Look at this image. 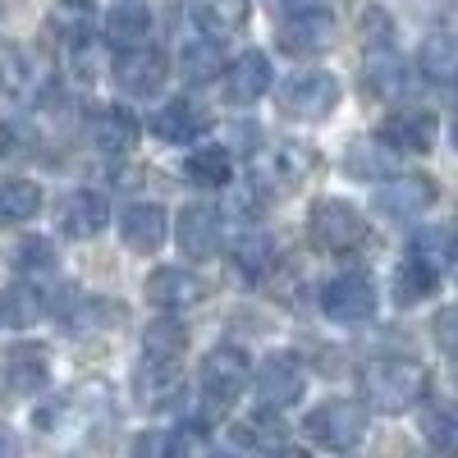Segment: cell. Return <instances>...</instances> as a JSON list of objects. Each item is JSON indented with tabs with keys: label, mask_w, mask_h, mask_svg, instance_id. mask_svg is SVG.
I'll return each instance as SVG.
<instances>
[{
	"label": "cell",
	"mask_w": 458,
	"mask_h": 458,
	"mask_svg": "<svg viewBox=\"0 0 458 458\" xmlns=\"http://www.w3.org/2000/svg\"><path fill=\"white\" fill-rule=\"evenodd\" d=\"M358 390L362 403H371L376 412H408L427 399L431 376L412 358H376L358 371Z\"/></svg>",
	"instance_id": "6da1fadb"
},
{
	"label": "cell",
	"mask_w": 458,
	"mask_h": 458,
	"mask_svg": "<svg viewBox=\"0 0 458 458\" xmlns=\"http://www.w3.org/2000/svg\"><path fill=\"white\" fill-rule=\"evenodd\" d=\"M308 440L330 449V454H349L362 445L367 436V403H353V399H326L321 408H312L308 417Z\"/></svg>",
	"instance_id": "7a4b0ae2"
},
{
	"label": "cell",
	"mask_w": 458,
	"mask_h": 458,
	"mask_svg": "<svg viewBox=\"0 0 458 458\" xmlns=\"http://www.w3.org/2000/svg\"><path fill=\"white\" fill-rule=\"evenodd\" d=\"M276 106L289 114V120H326V114L339 106V79L326 69H302L289 73L276 92Z\"/></svg>",
	"instance_id": "3957f363"
},
{
	"label": "cell",
	"mask_w": 458,
	"mask_h": 458,
	"mask_svg": "<svg viewBox=\"0 0 458 458\" xmlns=\"http://www.w3.org/2000/svg\"><path fill=\"white\" fill-rule=\"evenodd\" d=\"M308 234L321 252H349L367 239V220L339 198H321L308 216Z\"/></svg>",
	"instance_id": "277c9868"
},
{
	"label": "cell",
	"mask_w": 458,
	"mask_h": 458,
	"mask_svg": "<svg viewBox=\"0 0 458 458\" xmlns=\"http://www.w3.org/2000/svg\"><path fill=\"white\" fill-rule=\"evenodd\" d=\"M252 390L261 399V408H289L302 399V390H308V367H302L298 353H271L261 358L257 376H252Z\"/></svg>",
	"instance_id": "5b68a950"
},
{
	"label": "cell",
	"mask_w": 458,
	"mask_h": 458,
	"mask_svg": "<svg viewBox=\"0 0 458 458\" xmlns=\"http://www.w3.org/2000/svg\"><path fill=\"white\" fill-rule=\"evenodd\" d=\"M248 380H252V362L234 344H220L202 358V394L211 403H234L248 390Z\"/></svg>",
	"instance_id": "8992f818"
},
{
	"label": "cell",
	"mask_w": 458,
	"mask_h": 458,
	"mask_svg": "<svg viewBox=\"0 0 458 458\" xmlns=\"http://www.w3.org/2000/svg\"><path fill=\"white\" fill-rule=\"evenodd\" d=\"M321 312L339 326H353V321H367L376 312V284L358 271L349 276H335L326 289H321Z\"/></svg>",
	"instance_id": "52a82bcc"
},
{
	"label": "cell",
	"mask_w": 458,
	"mask_h": 458,
	"mask_svg": "<svg viewBox=\"0 0 458 458\" xmlns=\"http://www.w3.org/2000/svg\"><path fill=\"white\" fill-rule=\"evenodd\" d=\"M436 202V183L427 174H399V179H380L376 188V207L394 216V220H412Z\"/></svg>",
	"instance_id": "ba28073f"
},
{
	"label": "cell",
	"mask_w": 458,
	"mask_h": 458,
	"mask_svg": "<svg viewBox=\"0 0 458 458\" xmlns=\"http://www.w3.org/2000/svg\"><path fill=\"white\" fill-rule=\"evenodd\" d=\"M312 170H317V151L312 147H302V142H276L261 157V165H257V188H271V183L293 188V183L308 179Z\"/></svg>",
	"instance_id": "9c48e42d"
},
{
	"label": "cell",
	"mask_w": 458,
	"mask_h": 458,
	"mask_svg": "<svg viewBox=\"0 0 458 458\" xmlns=\"http://www.w3.org/2000/svg\"><path fill=\"white\" fill-rule=\"evenodd\" d=\"M138 120H133V110L124 106H97L88 114V138L97 151H106V157H124V151L138 147Z\"/></svg>",
	"instance_id": "30bf717a"
},
{
	"label": "cell",
	"mask_w": 458,
	"mask_h": 458,
	"mask_svg": "<svg viewBox=\"0 0 458 458\" xmlns=\"http://www.w3.org/2000/svg\"><path fill=\"white\" fill-rule=\"evenodd\" d=\"M436 114L431 110H394L380 120L376 138L386 142L390 151H431L436 147Z\"/></svg>",
	"instance_id": "8fae6325"
},
{
	"label": "cell",
	"mask_w": 458,
	"mask_h": 458,
	"mask_svg": "<svg viewBox=\"0 0 458 458\" xmlns=\"http://www.w3.org/2000/svg\"><path fill=\"white\" fill-rule=\"evenodd\" d=\"M330 47H335V19L326 10L289 14L284 28H280V51L284 55H317V51H330Z\"/></svg>",
	"instance_id": "7c38bea8"
},
{
	"label": "cell",
	"mask_w": 458,
	"mask_h": 458,
	"mask_svg": "<svg viewBox=\"0 0 458 458\" xmlns=\"http://www.w3.org/2000/svg\"><path fill=\"white\" fill-rule=\"evenodd\" d=\"M142 293H147L151 308L179 312V308H193V302H202V280H198L193 271H183V266H157V271L147 276Z\"/></svg>",
	"instance_id": "4fadbf2b"
},
{
	"label": "cell",
	"mask_w": 458,
	"mask_h": 458,
	"mask_svg": "<svg viewBox=\"0 0 458 458\" xmlns=\"http://www.w3.org/2000/svg\"><path fill=\"white\" fill-rule=\"evenodd\" d=\"M114 83H120L129 97H157L165 88V55L147 51V47H129L120 60H114Z\"/></svg>",
	"instance_id": "5bb4252c"
},
{
	"label": "cell",
	"mask_w": 458,
	"mask_h": 458,
	"mask_svg": "<svg viewBox=\"0 0 458 458\" xmlns=\"http://www.w3.org/2000/svg\"><path fill=\"white\" fill-rule=\"evenodd\" d=\"M266 88H271V60L261 51H243L225 69V101L229 106H252L257 97H266Z\"/></svg>",
	"instance_id": "9a60e30c"
},
{
	"label": "cell",
	"mask_w": 458,
	"mask_h": 458,
	"mask_svg": "<svg viewBox=\"0 0 458 458\" xmlns=\"http://www.w3.org/2000/svg\"><path fill=\"white\" fill-rule=\"evenodd\" d=\"M174 239H179L183 257H198V261L216 257V248H220V216L211 207H183L179 220H174Z\"/></svg>",
	"instance_id": "2e32d148"
},
{
	"label": "cell",
	"mask_w": 458,
	"mask_h": 458,
	"mask_svg": "<svg viewBox=\"0 0 458 458\" xmlns=\"http://www.w3.org/2000/svg\"><path fill=\"white\" fill-rule=\"evenodd\" d=\"M165 234H170V216H165V207H157V202H138V207H129L124 220H120V239H124V248H133V252H157V248L165 243Z\"/></svg>",
	"instance_id": "e0dca14e"
},
{
	"label": "cell",
	"mask_w": 458,
	"mask_h": 458,
	"mask_svg": "<svg viewBox=\"0 0 458 458\" xmlns=\"http://www.w3.org/2000/svg\"><path fill=\"white\" fill-rule=\"evenodd\" d=\"M110 211H106V198L92 193V188H79L64 207H60V229L69 239H97L101 229H106Z\"/></svg>",
	"instance_id": "ac0fdd59"
},
{
	"label": "cell",
	"mask_w": 458,
	"mask_h": 458,
	"mask_svg": "<svg viewBox=\"0 0 458 458\" xmlns=\"http://www.w3.org/2000/svg\"><path fill=\"white\" fill-rule=\"evenodd\" d=\"M436 280H440V271L436 266H427L422 257H403L399 266H394V280H390V293H394V302L399 308H417V302H427L431 293H436Z\"/></svg>",
	"instance_id": "d6986e66"
},
{
	"label": "cell",
	"mask_w": 458,
	"mask_h": 458,
	"mask_svg": "<svg viewBox=\"0 0 458 458\" xmlns=\"http://www.w3.org/2000/svg\"><path fill=\"white\" fill-rule=\"evenodd\" d=\"M151 32V10L142 5V0H120V5H110L106 14V42L110 47H142V37Z\"/></svg>",
	"instance_id": "ffe728a7"
},
{
	"label": "cell",
	"mask_w": 458,
	"mask_h": 458,
	"mask_svg": "<svg viewBox=\"0 0 458 458\" xmlns=\"http://www.w3.org/2000/svg\"><path fill=\"white\" fill-rule=\"evenodd\" d=\"M225 51L216 37H193L183 51H179V73L188 83H211V79H225Z\"/></svg>",
	"instance_id": "44dd1931"
},
{
	"label": "cell",
	"mask_w": 458,
	"mask_h": 458,
	"mask_svg": "<svg viewBox=\"0 0 458 458\" xmlns=\"http://www.w3.org/2000/svg\"><path fill=\"white\" fill-rule=\"evenodd\" d=\"M367 88H371V97H380V101H399V97L412 88L408 64H403L394 51H371V60H367Z\"/></svg>",
	"instance_id": "7402d4cb"
},
{
	"label": "cell",
	"mask_w": 458,
	"mask_h": 458,
	"mask_svg": "<svg viewBox=\"0 0 458 458\" xmlns=\"http://www.w3.org/2000/svg\"><path fill=\"white\" fill-rule=\"evenodd\" d=\"M183 174L198 188H225V183H234V157L225 147H198V151H188Z\"/></svg>",
	"instance_id": "603a6c76"
},
{
	"label": "cell",
	"mask_w": 458,
	"mask_h": 458,
	"mask_svg": "<svg viewBox=\"0 0 458 458\" xmlns=\"http://www.w3.org/2000/svg\"><path fill=\"white\" fill-rule=\"evenodd\" d=\"M151 133L161 142H174V147H188L198 133H202V114L188 106V101H165L157 110V120H151Z\"/></svg>",
	"instance_id": "cb8c5ba5"
},
{
	"label": "cell",
	"mask_w": 458,
	"mask_h": 458,
	"mask_svg": "<svg viewBox=\"0 0 458 458\" xmlns=\"http://www.w3.org/2000/svg\"><path fill=\"white\" fill-rule=\"evenodd\" d=\"M47 312V302H42V289H32V284H10V289H0V321H5L10 330H28L37 326Z\"/></svg>",
	"instance_id": "d4e9b609"
},
{
	"label": "cell",
	"mask_w": 458,
	"mask_h": 458,
	"mask_svg": "<svg viewBox=\"0 0 458 458\" xmlns=\"http://www.w3.org/2000/svg\"><path fill=\"white\" fill-rule=\"evenodd\" d=\"M179 386V362H161V358H142V371L133 380V390L142 399V408H161Z\"/></svg>",
	"instance_id": "484cf974"
},
{
	"label": "cell",
	"mask_w": 458,
	"mask_h": 458,
	"mask_svg": "<svg viewBox=\"0 0 458 458\" xmlns=\"http://www.w3.org/2000/svg\"><path fill=\"white\" fill-rule=\"evenodd\" d=\"M42 386H47V367L37 353H19L0 362V394L19 399V394H37Z\"/></svg>",
	"instance_id": "4316f807"
},
{
	"label": "cell",
	"mask_w": 458,
	"mask_h": 458,
	"mask_svg": "<svg viewBox=\"0 0 458 458\" xmlns=\"http://www.w3.org/2000/svg\"><path fill=\"white\" fill-rule=\"evenodd\" d=\"M188 349V330L174 317H161L142 330V358H161V362H179Z\"/></svg>",
	"instance_id": "83f0119b"
},
{
	"label": "cell",
	"mask_w": 458,
	"mask_h": 458,
	"mask_svg": "<svg viewBox=\"0 0 458 458\" xmlns=\"http://www.w3.org/2000/svg\"><path fill=\"white\" fill-rule=\"evenodd\" d=\"M412 257H422L427 266L445 271V266L458 261V225H431L412 239Z\"/></svg>",
	"instance_id": "f1b7e54d"
},
{
	"label": "cell",
	"mask_w": 458,
	"mask_h": 458,
	"mask_svg": "<svg viewBox=\"0 0 458 458\" xmlns=\"http://www.w3.org/2000/svg\"><path fill=\"white\" fill-rule=\"evenodd\" d=\"M193 19H198L202 32L225 37V32L243 28V19H248V0H193Z\"/></svg>",
	"instance_id": "f546056e"
},
{
	"label": "cell",
	"mask_w": 458,
	"mask_h": 458,
	"mask_svg": "<svg viewBox=\"0 0 458 458\" xmlns=\"http://www.w3.org/2000/svg\"><path fill=\"white\" fill-rule=\"evenodd\" d=\"M229 261H234L239 276L257 280V276L271 271L276 248H271V239H266V234H257V229H252V234H239V239H234V248H229Z\"/></svg>",
	"instance_id": "4dcf8cb0"
},
{
	"label": "cell",
	"mask_w": 458,
	"mask_h": 458,
	"mask_svg": "<svg viewBox=\"0 0 458 458\" xmlns=\"http://www.w3.org/2000/svg\"><path fill=\"white\" fill-rule=\"evenodd\" d=\"M417 64H422V73H427V79H436V83L458 79V42H454V37H445V32L427 37V42H422V55H417Z\"/></svg>",
	"instance_id": "1f68e13d"
},
{
	"label": "cell",
	"mask_w": 458,
	"mask_h": 458,
	"mask_svg": "<svg viewBox=\"0 0 458 458\" xmlns=\"http://www.w3.org/2000/svg\"><path fill=\"white\" fill-rule=\"evenodd\" d=\"M5 266H10V271H19V276H42V271H55V248H51L47 239L28 234V239L10 243Z\"/></svg>",
	"instance_id": "d6a6232c"
},
{
	"label": "cell",
	"mask_w": 458,
	"mask_h": 458,
	"mask_svg": "<svg viewBox=\"0 0 458 458\" xmlns=\"http://www.w3.org/2000/svg\"><path fill=\"white\" fill-rule=\"evenodd\" d=\"M42 207V188L32 179H5L0 183V220H28Z\"/></svg>",
	"instance_id": "836d02e7"
},
{
	"label": "cell",
	"mask_w": 458,
	"mask_h": 458,
	"mask_svg": "<svg viewBox=\"0 0 458 458\" xmlns=\"http://www.w3.org/2000/svg\"><path fill=\"white\" fill-rule=\"evenodd\" d=\"M422 436L436 454L454 458L458 454V412L454 408H427L422 412Z\"/></svg>",
	"instance_id": "e575fe53"
},
{
	"label": "cell",
	"mask_w": 458,
	"mask_h": 458,
	"mask_svg": "<svg viewBox=\"0 0 458 458\" xmlns=\"http://www.w3.org/2000/svg\"><path fill=\"white\" fill-rule=\"evenodd\" d=\"M271 417H276V408H261V417H248V422H239L234 427V440L239 445H248V449H280V422L271 427Z\"/></svg>",
	"instance_id": "d590c367"
},
{
	"label": "cell",
	"mask_w": 458,
	"mask_h": 458,
	"mask_svg": "<svg viewBox=\"0 0 458 458\" xmlns=\"http://www.w3.org/2000/svg\"><path fill=\"white\" fill-rule=\"evenodd\" d=\"M28 79H32V69H28V55H23L19 47H0V88L19 97V92L28 88Z\"/></svg>",
	"instance_id": "8d00e7d4"
},
{
	"label": "cell",
	"mask_w": 458,
	"mask_h": 458,
	"mask_svg": "<svg viewBox=\"0 0 458 458\" xmlns=\"http://www.w3.org/2000/svg\"><path fill=\"white\" fill-rule=\"evenodd\" d=\"M138 458H188V440L147 431V436H138Z\"/></svg>",
	"instance_id": "74e56055"
},
{
	"label": "cell",
	"mask_w": 458,
	"mask_h": 458,
	"mask_svg": "<svg viewBox=\"0 0 458 458\" xmlns=\"http://www.w3.org/2000/svg\"><path fill=\"white\" fill-rule=\"evenodd\" d=\"M97 64H101L97 47L88 42V37H73V42H69V73H73V79L92 83V79H97Z\"/></svg>",
	"instance_id": "f35d334b"
},
{
	"label": "cell",
	"mask_w": 458,
	"mask_h": 458,
	"mask_svg": "<svg viewBox=\"0 0 458 458\" xmlns=\"http://www.w3.org/2000/svg\"><path fill=\"white\" fill-rule=\"evenodd\" d=\"M362 37H367V47L371 51H386L390 47V37H394V23L386 10H367L362 14Z\"/></svg>",
	"instance_id": "ab89813d"
},
{
	"label": "cell",
	"mask_w": 458,
	"mask_h": 458,
	"mask_svg": "<svg viewBox=\"0 0 458 458\" xmlns=\"http://www.w3.org/2000/svg\"><path fill=\"white\" fill-rule=\"evenodd\" d=\"M436 330H440V344H445V349H458V312H440Z\"/></svg>",
	"instance_id": "60d3db41"
},
{
	"label": "cell",
	"mask_w": 458,
	"mask_h": 458,
	"mask_svg": "<svg viewBox=\"0 0 458 458\" xmlns=\"http://www.w3.org/2000/svg\"><path fill=\"white\" fill-rule=\"evenodd\" d=\"M14 147H19V138H14V129H10V124H0V161H5V157H10V151H14Z\"/></svg>",
	"instance_id": "b9f144b4"
},
{
	"label": "cell",
	"mask_w": 458,
	"mask_h": 458,
	"mask_svg": "<svg viewBox=\"0 0 458 458\" xmlns=\"http://www.w3.org/2000/svg\"><path fill=\"white\" fill-rule=\"evenodd\" d=\"M271 458H312L308 449H293V445H280V449H271Z\"/></svg>",
	"instance_id": "7bdbcfd3"
},
{
	"label": "cell",
	"mask_w": 458,
	"mask_h": 458,
	"mask_svg": "<svg viewBox=\"0 0 458 458\" xmlns=\"http://www.w3.org/2000/svg\"><path fill=\"white\" fill-rule=\"evenodd\" d=\"M10 454H14V436L0 427V458H10Z\"/></svg>",
	"instance_id": "ee69618b"
},
{
	"label": "cell",
	"mask_w": 458,
	"mask_h": 458,
	"mask_svg": "<svg viewBox=\"0 0 458 458\" xmlns=\"http://www.w3.org/2000/svg\"><path fill=\"white\" fill-rule=\"evenodd\" d=\"M64 5H73V10H83V5H92V0H64Z\"/></svg>",
	"instance_id": "f6af8a7d"
},
{
	"label": "cell",
	"mask_w": 458,
	"mask_h": 458,
	"mask_svg": "<svg viewBox=\"0 0 458 458\" xmlns=\"http://www.w3.org/2000/svg\"><path fill=\"white\" fill-rule=\"evenodd\" d=\"M449 133H454V147H458V114H454V129Z\"/></svg>",
	"instance_id": "bcb514c9"
},
{
	"label": "cell",
	"mask_w": 458,
	"mask_h": 458,
	"mask_svg": "<svg viewBox=\"0 0 458 458\" xmlns=\"http://www.w3.org/2000/svg\"><path fill=\"white\" fill-rule=\"evenodd\" d=\"M216 458H239V454H216Z\"/></svg>",
	"instance_id": "7dc6e473"
},
{
	"label": "cell",
	"mask_w": 458,
	"mask_h": 458,
	"mask_svg": "<svg viewBox=\"0 0 458 458\" xmlns=\"http://www.w3.org/2000/svg\"><path fill=\"white\" fill-rule=\"evenodd\" d=\"M454 276H458V261H454Z\"/></svg>",
	"instance_id": "c3c4849f"
},
{
	"label": "cell",
	"mask_w": 458,
	"mask_h": 458,
	"mask_svg": "<svg viewBox=\"0 0 458 458\" xmlns=\"http://www.w3.org/2000/svg\"><path fill=\"white\" fill-rule=\"evenodd\" d=\"M440 458H445V454H440Z\"/></svg>",
	"instance_id": "681fc988"
}]
</instances>
